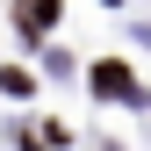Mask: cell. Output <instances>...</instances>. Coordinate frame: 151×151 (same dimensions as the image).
<instances>
[{"mask_svg": "<svg viewBox=\"0 0 151 151\" xmlns=\"http://www.w3.org/2000/svg\"><path fill=\"white\" fill-rule=\"evenodd\" d=\"M93 86H101V93H137V86H129V72H122V65H101V72H93Z\"/></svg>", "mask_w": 151, "mask_h": 151, "instance_id": "6da1fadb", "label": "cell"}]
</instances>
